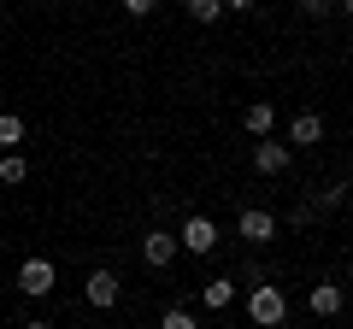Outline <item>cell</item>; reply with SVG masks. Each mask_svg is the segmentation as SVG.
I'll return each instance as SVG.
<instances>
[{
	"instance_id": "1",
	"label": "cell",
	"mask_w": 353,
	"mask_h": 329,
	"mask_svg": "<svg viewBox=\"0 0 353 329\" xmlns=\"http://www.w3.org/2000/svg\"><path fill=\"white\" fill-rule=\"evenodd\" d=\"M283 317H289L283 288H277V282H253V294H248V323H253V329H283Z\"/></svg>"
},
{
	"instance_id": "2",
	"label": "cell",
	"mask_w": 353,
	"mask_h": 329,
	"mask_svg": "<svg viewBox=\"0 0 353 329\" xmlns=\"http://www.w3.org/2000/svg\"><path fill=\"white\" fill-rule=\"evenodd\" d=\"M176 247H183V253H212V247H218V224H212L206 212L183 217V229H176Z\"/></svg>"
},
{
	"instance_id": "3",
	"label": "cell",
	"mask_w": 353,
	"mask_h": 329,
	"mask_svg": "<svg viewBox=\"0 0 353 329\" xmlns=\"http://www.w3.org/2000/svg\"><path fill=\"white\" fill-rule=\"evenodd\" d=\"M53 282H59V270H53V259H24L18 265V288L30 294V300H48Z\"/></svg>"
},
{
	"instance_id": "4",
	"label": "cell",
	"mask_w": 353,
	"mask_h": 329,
	"mask_svg": "<svg viewBox=\"0 0 353 329\" xmlns=\"http://www.w3.org/2000/svg\"><path fill=\"white\" fill-rule=\"evenodd\" d=\"M236 235H241V241H253V247H265V241L277 235V217L265 212V206H248V212L236 217Z\"/></svg>"
},
{
	"instance_id": "5",
	"label": "cell",
	"mask_w": 353,
	"mask_h": 329,
	"mask_svg": "<svg viewBox=\"0 0 353 329\" xmlns=\"http://www.w3.org/2000/svg\"><path fill=\"white\" fill-rule=\"evenodd\" d=\"M253 171L259 177H283L289 171V141H253Z\"/></svg>"
},
{
	"instance_id": "6",
	"label": "cell",
	"mask_w": 353,
	"mask_h": 329,
	"mask_svg": "<svg viewBox=\"0 0 353 329\" xmlns=\"http://www.w3.org/2000/svg\"><path fill=\"white\" fill-rule=\"evenodd\" d=\"M141 259H148L153 270H165L176 259V235L171 229H148V235H141Z\"/></svg>"
},
{
	"instance_id": "7",
	"label": "cell",
	"mask_w": 353,
	"mask_h": 329,
	"mask_svg": "<svg viewBox=\"0 0 353 329\" xmlns=\"http://www.w3.org/2000/svg\"><path fill=\"white\" fill-rule=\"evenodd\" d=\"M118 294H124V288H118L112 270H88V282H83V300L88 306H101V312H106V306H118Z\"/></svg>"
},
{
	"instance_id": "8",
	"label": "cell",
	"mask_w": 353,
	"mask_h": 329,
	"mask_svg": "<svg viewBox=\"0 0 353 329\" xmlns=\"http://www.w3.org/2000/svg\"><path fill=\"white\" fill-rule=\"evenodd\" d=\"M306 306H312V317H341V306H347V294H341V282H312V294H306Z\"/></svg>"
},
{
	"instance_id": "9",
	"label": "cell",
	"mask_w": 353,
	"mask_h": 329,
	"mask_svg": "<svg viewBox=\"0 0 353 329\" xmlns=\"http://www.w3.org/2000/svg\"><path fill=\"white\" fill-rule=\"evenodd\" d=\"M289 141H294V147H318V141H324V118H318V112H301V118L289 124Z\"/></svg>"
},
{
	"instance_id": "10",
	"label": "cell",
	"mask_w": 353,
	"mask_h": 329,
	"mask_svg": "<svg viewBox=\"0 0 353 329\" xmlns=\"http://www.w3.org/2000/svg\"><path fill=\"white\" fill-rule=\"evenodd\" d=\"M230 300H236V282H230V277H212V282H201V306H206V312H224Z\"/></svg>"
},
{
	"instance_id": "11",
	"label": "cell",
	"mask_w": 353,
	"mask_h": 329,
	"mask_svg": "<svg viewBox=\"0 0 353 329\" xmlns=\"http://www.w3.org/2000/svg\"><path fill=\"white\" fill-rule=\"evenodd\" d=\"M241 124H248V136H271V124H277V106H271V100H253L248 112H241Z\"/></svg>"
},
{
	"instance_id": "12",
	"label": "cell",
	"mask_w": 353,
	"mask_h": 329,
	"mask_svg": "<svg viewBox=\"0 0 353 329\" xmlns=\"http://www.w3.org/2000/svg\"><path fill=\"white\" fill-rule=\"evenodd\" d=\"M183 6H189L194 24H218V18H224V0H183Z\"/></svg>"
},
{
	"instance_id": "13",
	"label": "cell",
	"mask_w": 353,
	"mask_h": 329,
	"mask_svg": "<svg viewBox=\"0 0 353 329\" xmlns=\"http://www.w3.org/2000/svg\"><path fill=\"white\" fill-rule=\"evenodd\" d=\"M24 141V118L18 112H0V147H18Z\"/></svg>"
},
{
	"instance_id": "14",
	"label": "cell",
	"mask_w": 353,
	"mask_h": 329,
	"mask_svg": "<svg viewBox=\"0 0 353 329\" xmlns=\"http://www.w3.org/2000/svg\"><path fill=\"white\" fill-rule=\"evenodd\" d=\"M30 177V164L18 159V153H6V159H0V182H24Z\"/></svg>"
},
{
	"instance_id": "15",
	"label": "cell",
	"mask_w": 353,
	"mask_h": 329,
	"mask_svg": "<svg viewBox=\"0 0 353 329\" xmlns=\"http://www.w3.org/2000/svg\"><path fill=\"white\" fill-rule=\"evenodd\" d=\"M159 329H201V323H194V317H189V312H183V306H171V312H165V317H159Z\"/></svg>"
},
{
	"instance_id": "16",
	"label": "cell",
	"mask_w": 353,
	"mask_h": 329,
	"mask_svg": "<svg viewBox=\"0 0 353 329\" xmlns=\"http://www.w3.org/2000/svg\"><path fill=\"white\" fill-rule=\"evenodd\" d=\"M301 12H312V18L318 12H336V0H301Z\"/></svg>"
},
{
	"instance_id": "17",
	"label": "cell",
	"mask_w": 353,
	"mask_h": 329,
	"mask_svg": "<svg viewBox=\"0 0 353 329\" xmlns=\"http://www.w3.org/2000/svg\"><path fill=\"white\" fill-rule=\"evenodd\" d=\"M124 12H130V18H148V12H153V0H124Z\"/></svg>"
},
{
	"instance_id": "18",
	"label": "cell",
	"mask_w": 353,
	"mask_h": 329,
	"mask_svg": "<svg viewBox=\"0 0 353 329\" xmlns=\"http://www.w3.org/2000/svg\"><path fill=\"white\" fill-rule=\"evenodd\" d=\"M224 12H253V0H224Z\"/></svg>"
},
{
	"instance_id": "19",
	"label": "cell",
	"mask_w": 353,
	"mask_h": 329,
	"mask_svg": "<svg viewBox=\"0 0 353 329\" xmlns=\"http://www.w3.org/2000/svg\"><path fill=\"white\" fill-rule=\"evenodd\" d=\"M24 329H53V323H24Z\"/></svg>"
}]
</instances>
